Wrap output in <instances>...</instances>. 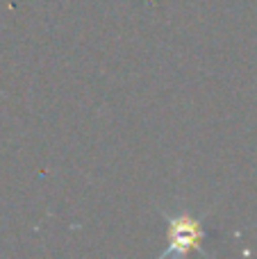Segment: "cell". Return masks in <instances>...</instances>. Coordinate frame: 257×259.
<instances>
[{
    "instance_id": "6da1fadb",
    "label": "cell",
    "mask_w": 257,
    "mask_h": 259,
    "mask_svg": "<svg viewBox=\"0 0 257 259\" xmlns=\"http://www.w3.org/2000/svg\"><path fill=\"white\" fill-rule=\"evenodd\" d=\"M198 241V228H196L194 221L180 219L171 225V246L178 250H189V246Z\"/></svg>"
}]
</instances>
